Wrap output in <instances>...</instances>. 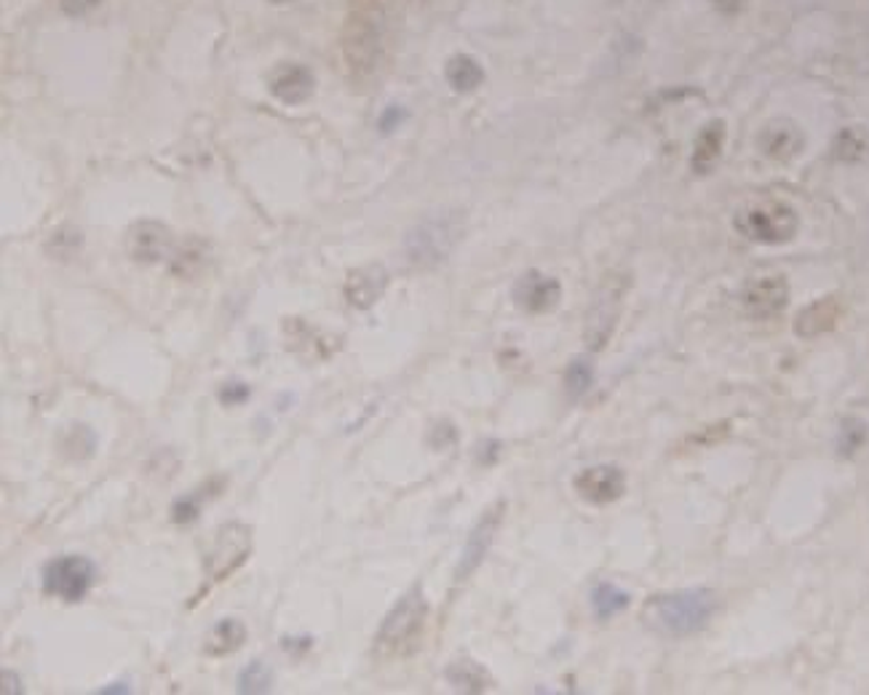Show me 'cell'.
I'll return each instance as SVG.
<instances>
[{
	"mask_svg": "<svg viewBox=\"0 0 869 695\" xmlns=\"http://www.w3.org/2000/svg\"><path fill=\"white\" fill-rule=\"evenodd\" d=\"M717 594L711 588H685V592L658 594L650 597L643 607V621L650 632L667 636V640H682L693 636L715 618Z\"/></svg>",
	"mask_w": 869,
	"mask_h": 695,
	"instance_id": "obj_1",
	"label": "cell"
},
{
	"mask_svg": "<svg viewBox=\"0 0 869 695\" xmlns=\"http://www.w3.org/2000/svg\"><path fill=\"white\" fill-rule=\"evenodd\" d=\"M429 623V601L420 586H412L386 616L375 634V650L383 658H407L423 645Z\"/></svg>",
	"mask_w": 869,
	"mask_h": 695,
	"instance_id": "obj_2",
	"label": "cell"
},
{
	"mask_svg": "<svg viewBox=\"0 0 869 695\" xmlns=\"http://www.w3.org/2000/svg\"><path fill=\"white\" fill-rule=\"evenodd\" d=\"M465 233V220L458 212L434 214L412 227L405 238L407 260L415 268H436L455 252Z\"/></svg>",
	"mask_w": 869,
	"mask_h": 695,
	"instance_id": "obj_3",
	"label": "cell"
},
{
	"mask_svg": "<svg viewBox=\"0 0 869 695\" xmlns=\"http://www.w3.org/2000/svg\"><path fill=\"white\" fill-rule=\"evenodd\" d=\"M629 291L626 273H608L594 289L592 306L586 311V326H583V340L588 350H603L616 332L618 317H621L623 297Z\"/></svg>",
	"mask_w": 869,
	"mask_h": 695,
	"instance_id": "obj_4",
	"label": "cell"
},
{
	"mask_svg": "<svg viewBox=\"0 0 869 695\" xmlns=\"http://www.w3.org/2000/svg\"><path fill=\"white\" fill-rule=\"evenodd\" d=\"M800 218L790 203L781 201H762L741 209L736 214V231L757 244H786L795 238Z\"/></svg>",
	"mask_w": 869,
	"mask_h": 695,
	"instance_id": "obj_5",
	"label": "cell"
},
{
	"mask_svg": "<svg viewBox=\"0 0 869 695\" xmlns=\"http://www.w3.org/2000/svg\"><path fill=\"white\" fill-rule=\"evenodd\" d=\"M252 554V530L241 522H227L214 535L212 548L203 559V572L209 583H223L233 575Z\"/></svg>",
	"mask_w": 869,
	"mask_h": 695,
	"instance_id": "obj_6",
	"label": "cell"
},
{
	"mask_svg": "<svg viewBox=\"0 0 869 695\" xmlns=\"http://www.w3.org/2000/svg\"><path fill=\"white\" fill-rule=\"evenodd\" d=\"M97 570L86 557H60L44 572V588L49 597L80 601L95 586Z\"/></svg>",
	"mask_w": 869,
	"mask_h": 695,
	"instance_id": "obj_7",
	"label": "cell"
},
{
	"mask_svg": "<svg viewBox=\"0 0 869 695\" xmlns=\"http://www.w3.org/2000/svg\"><path fill=\"white\" fill-rule=\"evenodd\" d=\"M504 511H506V504L504 500H498V504L482 513V519L474 524L469 541H465L463 554H460L458 570H455V581L460 583V581H465V578H471L476 572V568L484 562V557H487L489 546H493V541H495V533H498L500 522H504Z\"/></svg>",
	"mask_w": 869,
	"mask_h": 695,
	"instance_id": "obj_8",
	"label": "cell"
},
{
	"mask_svg": "<svg viewBox=\"0 0 869 695\" xmlns=\"http://www.w3.org/2000/svg\"><path fill=\"white\" fill-rule=\"evenodd\" d=\"M741 302H744V311L749 313L752 319L757 321L775 319L781 311H784L786 302H790V284H786L781 276H760L744 286Z\"/></svg>",
	"mask_w": 869,
	"mask_h": 695,
	"instance_id": "obj_9",
	"label": "cell"
},
{
	"mask_svg": "<svg viewBox=\"0 0 869 695\" xmlns=\"http://www.w3.org/2000/svg\"><path fill=\"white\" fill-rule=\"evenodd\" d=\"M562 300V284L554 276H546L541 271H527L514 284V302L524 313H551Z\"/></svg>",
	"mask_w": 869,
	"mask_h": 695,
	"instance_id": "obj_10",
	"label": "cell"
},
{
	"mask_svg": "<svg viewBox=\"0 0 869 695\" xmlns=\"http://www.w3.org/2000/svg\"><path fill=\"white\" fill-rule=\"evenodd\" d=\"M126 252L132 255V260L137 262H161L174 252V238L172 231L161 222L145 220L137 222L129 233H126Z\"/></svg>",
	"mask_w": 869,
	"mask_h": 695,
	"instance_id": "obj_11",
	"label": "cell"
},
{
	"mask_svg": "<svg viewBox=\"0 0 869 695\" xmlns=\"http://www.w3.org/2000/svg\"><path fill=\"white\" fill-rule=\"evenodd\" d=\"M575 493L594 506H608L618 500L626 489V476L616 466H592L573 479Z\"/></svg>",
	"mask_w": 869,
	"mask_h": 695,
	"instance_id": "obj_12",
	"label": "cell"
},
{
	"mask_svg": "<svg viewBox=\"0 0 869 695\" xmlns=\"http://www.w3.org/2000/svg\"><path fill=\"white\" fill-rule=\"evenodd\" d=\"M386 286H388L386 268L364 265V268H356V271L348 273L343 291H346V300L351 302L353 308L367 311V308H372L377 300H381L383 291H386Z\"/></svg>",
	"mask_w": 869,
	"mask_h": 695,
	"instance_id": "obj_13",
	"label": "cell"
},
{
	"mask_svg": "<svg viewBox=\"0 0 869 695\" xmlns=\"http://www.w3.org/2000/svg\"><path fill=\"white\" fill-rule=\"evenodd\" d=\"M316 78L308 67L302 64H282L276 73L271 75V95L284 104H302L308 102L313 95Z\"/></svg>",
	"mask_w": 869,
	"mask_h": 695,
	"instance_id": "obj_14",
	"label": "cell"
},
{
	"mask_svg": "<svg viewBox=\"0 0 869 695\" xmlns=\"http://www.w3.org/2000/svg\"><path fill=\"white\" fill-rule=\"evenodd\" d=\"M757 142H760V150L766 159L786 163L795 159V156H800L803 132L792 124V121H771V124L760 132V139H757Z\"/></svg>",
	"mask_w": 869,
	"mask_h": 695,
	"instance_id": "obj_15",
	"label": "cell"
},
{
	"mask_svg": "<svg viewBox=\"0 0 869 695\" xmlns=\"http://www.w3.org/2000/svg\"><path fill=\"white\" fill-rule=\"evenodd\" d=\"M840 313H843V308H840L837 297H821V300L810 302V306H805L797 313L795 332L800 337L827 335V332H832L837 326Z\"/></svg>",
	"mask_w": 869,
	"mask_h": 695,
	"instance_id": "obj_16",
	"label": "cell"
},
{
	"mask_svg": "<svg viewBox=\"0 0 869 695\" xmlns=\"http://www.w3.org/2000/svg\"><path fill=\"white\" fill-rule=\"evenodd\" d=\"M284 332H287L289 350H295V353H300L302 359H308V361L326 359V356L335 350V343L322 340V337H319V332L300 319H287Z\"/></svg>",
	"mask_w": 869,
	"mask_h": 695,
	"instance_id": "obj_17",
	"label": "cell"
},
{
	"mask_svg": "<svg viewBox=\"0 0 869 695\" xmlns=\"http://www.w3.org/2000/svg\"><path fill=\"white\" fill-rule=\"evenodd\" d=\"M244 642H247V626L238 618H223L209 629L207 640H203V653L212 658H223L241 650Z\"/></svg>",
	"mask_w": 869,
	"mask_h": 695,
	"instance_id": "obj_18",
	"label": "cell"
},
{
	"mask_svg": "<svg viewBox=\"0 0 869 695\" xmlns=\"http://www.w3.org/2000/svg\"><path fill=\"white\" fill-rule=\"evenodd\" d=\"M722 148H725V126L720 121H711V124L698 134L696 145H693V159L691 166L696 174H707L711 172L717 161H720Z\"/></svg>",
	"mask_w": 869,
	"mask_h": 695,
	"instance_id": "obj_19",
	"label": "cell"
},
{
	"mask_svg": "<svg viewBox=\"0 0 869 695\" xmlns=\"http://www.w3.org/2000/svg\"><path fill=\"white\" fill-rule=\"evenodd\" d=\"M447 682L460 693H484L493 687V677L474 658H455L445 671Z\"/></svg>",
	"mask_w": 869,
	"mask_h": 695,
	"instance_id": "obj_20",
	"label": "cell"
},
{
	"mask_svg": "<svg viewBox=\"0 0 869 695\" xmlns=\"http://www.w3.org/2000/svg\"><path fill=\"white\" fill-rule=\"evenodd\" d=\"M445 78L447 84L452 86L455 91L460 95H469V91H476L484 80V70L482 64L469 54H455L445 67Z\"/></svg>",
	"mask_w": 869,
	"mask_h": 695,
	"instance_id": "obj_21",
	"label": "cell"
},
{
	"mask_svg": "<svg viewBox=\"0 0 869 695\" xmlns=\"http://www.w3.org/2000/svg\"><path fill=\"white\" fill-rule=\"evenodd\" d=\"M207 244L198 241V238H190L188 244L177 247L169 257V268H172L174 276L179 278H194L198 273L207 268Z\"/></svg>",
	"mask_w": 869,
	"mask_h": 695,
	"instance_id": "obj_22",
	"label": "cell"
},
{
	"mask_svg": "<svg viewBox=\"0 0 869 695\" xmlns=\"http://www.w3.org/2000/svg\"><path fill=\"white\" fill-rule=\"evenodd\" d=\"M629 601H632V597H629L623 588L612 586V583H599V586L592 592L594 616H597L599 621H610L612 616L626 610Z\"/></svg>",
	"mask_w": 869,
	"mask_h": 695,
	"instance_id": "obj_23",
	"label": "cell"
},
{
	"mask_svg": "<svg viewBox=\"0 0 869 695\" xmlns=\"http://www.w3.org/2000/svg\"><path fill=\"white\" fill-rule=\"evenodd\" d=\"M835 156L843 163H859L869 156V134L859 126H848L835 137Z\"/></svg>",
	"mask_w": 869,
	"mask_h": 695,
	"instance_id": "obj_24",
	"label": "cell"
},
{
	"mask_svg": "<svg viewBox=\"0 0 869 695\" xmlns=\"http://www.w3.org/2000/svg\"><path fill=\"white\" fill-rule=\"evenodd\" d=\"M594 383V367L588 359H573L570 361L568 372H564V390L573 401H579L581 396L588 394Z\"/></svg>",
	"mask_w": 869,
	"mask_h": 695,
	"instance_id": "obj_25",
	"label": "cell"
},
{
	"mask_svg": "<svg viewBox=\"0 0 869 695\" xmlns=\"http://www.w3.org/2000/svg\"><path fill=\"white\" fill-rule=\"evenodd\" d=\"M867 442V425L865 420L859 418H845L843 425H840V436H837V449L840 455H856Z\"/></svg>",
	"mask_w": 869,
	"mask_h": 695,
	"instance_id": "obj_26",
	"label": "cell"
},
{
	"mask_svg": "<svg viewBox=\"0 0 869 695\" xmlns=\"http://www.w3.org/2000/svg\"><path fill=\"white\" fill-rule=\"evenodd\" d=\"M268 687H271V671L260 661L249 663V669H244L238 677V691L244 693H265Z\"/></svg>",
	"mask_w": 869,
	"mask_h": 695,
	"instance_id": "obj_27",
	"label": "cell"
},
{
	"mask_svg": "<svg viewBox=\"0 0 869 695\" xmlns=\"http://www.w3.org/2000/svg\"><path fill=\"white\" fill-rule=\"evenodd\" d=\"M198 511H201V498H196V495H188V498H179L177 504L172 508V519L177 524H188L194 522L198 517Z\"/></svg>",
	"mask_w": 869,
	"mask_h": 695,
	"instance_id": "obj_28",
	"label": "cell"
},
{
	"mask_svg": "<svg viewBox=\"0 0 869 695\" xmlns=\"http://www.w3.org/2000/svg\"><path fill=\"white\" fill-rule=\"evenodd\" d=\"M220 401H223L225 407H236V405H244V401L249 399V385L244 383H225L223 388H220Z\"/></svg>",
	"mask_w": 869,
	"mask_h": 695,
	"instance_id": "obj_29",
	"label": "cell"
},
{
	"mask_svg": "<svg viewBox=\"0 0 869 695\" xmlns=\"http://www.w3.org/2000/svg\"><path fill=\"white\" fill-rule=\"evenodd\" d=\"M407 119V113L405 110L399 108V104H390V108H386V113L381 115V121H377V126H381V132H394V128H399V124L401 121Z\"/></svg>",
	"mask_w": 869,
	"mask_h": 695,
	"instance_id": "obj_30",
	"label": "cell"
},
{
	"mask_svg": "<svg viewBox=\"0 0 869 695\" xmlns=\"http://www.w3.org/2000/svg\"><path fill=\"white\" fill-rule=\"evenodd\" d=\"M99 3H102V0H60L62 11H65V14H70V16L89 14V11H95Z\"/></svg>",
	"mask_w": 869,
	"mask_h": 695,
	"instance_id": "obj_31",
	"label": "cell"
},
{
	"mask_svg": "<svg viewBox=\"0 0 869 695\" xmlns=\"http://www.w3.org/2000/svg\"><path fill=\"white\" fill-rule=\"evenodd\" d=\"M273 3H289V0H273Z\"/></svg>",
	"mask_w": 869,
	"mask_h": 695,
	"instance_id": "obj_32",
	"label": "cell"
}]
</instances>
